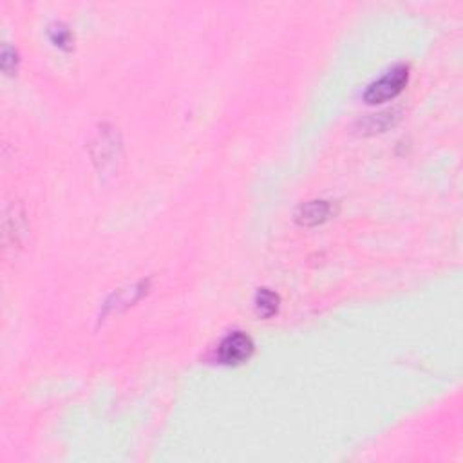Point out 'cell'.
Returning <instances> with one entry per match:
<instances>
[{
  "instance_id": "3",
  "label": "cell",
  "mask_w": 463,
  "mask_h": 463,
  "mask_svg": "<svg viewBox=\"0 0 463 463\" xmlns=\"http://www.w3.org/2000/svg\"><path fill=\"white\" fill-rule=\"evenodd\" d=\"M332 213V205L328 201H310L304 203L297 212V223L303 226H315L324 223Z\"/></svg>"
},
{
  "instance_id": "6",
  "label": "cell",
  "mask_w": 463,
  "mask_h": 463,
  "mask_svg": "<svg viewBox=\"0 0 463 463\" xmlns=\"http://www.w3.org/2000/svg\"><path fill=\"white\" fill-rule=\"evenodd\" d=\"M397 118V111H385L380 112V115H373L364 122V129H368V131L371 132L384 131V129H387L389 125H393Z\"/></svg>"
},
{
  "instance_id": "4",
  "label": "cell",
  "mask_w": 463,
  "mask_h": 463,
  "mask_svg": "<svg viewBox=\"0 0 463 463\" xmlns=\"http://www.w3.org/2000/svg\"><path fill=\"white\" fill-rule=\"evenodd\" d=\"M255 307H257L259 315L270 319L279 310V297L274 291L262 288V290L257 291V297H255Z\"/></svg>"
},
{
  "instance_id": "5",
  "label": "cell",
  "mask_w": 463,
  "mask_h": 463,
  "mask_svg": "<svg viewBox=\"0 0 463 463\" xmlns=\"http://www.w3.org/2000/svg\"><path fill=\"white\" fill-rule=\"evenodd\" d=\"M25 216L22 210H18L17 206L13 205L9 212H6V219L4 221L13 223V226H6V235H13L15 241L20 239V235H25V230H28V225H25Z\"/></svg>"
},
{
  "instance_id": "1",
  "label": "cell",
  "mask_w": 463,
  "mask_h": 463,
  "mask_svg": "<svg viewBox=\"0 0 463 463\" xmlns=\"http://www.w3.org/2000/svg\"><path fill=\"white\" fill-rule=\"evenodd\" d=\"M407 78H409V69L406 66H397L384 74L380 80L373 82L365 90L364 100L368 103H380L394 98L398 93H402L406 87Z\"/></svg>"
},
{
  "instance_id": "2",
  "label": "cell",
  "mask_w": 463,
  "mask_h": 463,
  "mask_svg": "<svg viewBox=\"0 0 463 463\" xmlns=\"http://www.w3.org/2000/svg\"><path fill=\"white\" fill-rule=\"evenodd\" d=\"M254 353V342L242 332L230 333L219 346V358L225 364H241Z\"/></svg>"
}]
</instances>
